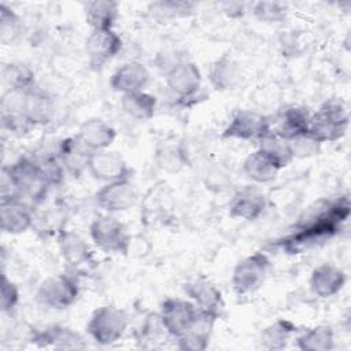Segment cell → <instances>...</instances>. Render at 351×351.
Returning a JSON list of instances; mask_svg holds the SVG:
<instances>
[{
    "label": "cell",
    "mask_w": 351,
    "mask_h": 351,
    "mask_svg": "<svg viewBox=\"0 0 351 351\" xmlns=\"http://www.w3.org/2000/svg\"><path fill=\"white\" fill-rule=\"evenodd\" d=\"M348 197L329 203L322 211L303 223L298 232L285 237L281 241V247L288 254L306 252L332 239L337 233L340 225L348 218Z\"/></svg>",
    "instance_id": "cell-1"
},
{
    "label": "cell",
    "mask_w": 351,
    "mask_h": 351,
    "mask_svg": "<svg viewBox=\"0 0 351 351\" xmlns=\"http://www.w3.org/2000/svg\"><path fill=\"white\" fill-rule=\"evenodd\" d=\"M3 176L11 184L14 195L32 206L43 202L51 188L32 156L16 159L3 169Z\"/></svg>",
    "instance_id": "cell-2"
},
{
    "label": "cell",
    "mask_w": 351,
    "mask_h": 351,
    "mask_svg": "<svg viewBox=\"0 0 351 351\" xmlns=\"http://www.w3.org/2000/svg\"><path fill=\"white\" fill-rule=\"evenodd\" d=\"M348 111L341 100L330 99L311 114L308 133L321 144L341 138L348 129Z\"/></svg>",
    "instance_id": "cell-3"
},
{
    "label": "cell",
    "mask_w": 351,
    "mask_h": 351,
    "mask_svg": "<svg viewBox=\"0 0 351 351\" xmlns=\"http://www.w3.org/2000/svg\"><path fill=\"white\" fill-rule=\"evenodd\" d=\"M128 315L117 306H101L92 314L86 330L100 346H110L118 341L126 332Z\"/></svg>",
    "instance_id": "cell-4"
},
{
    "label": "cell",
    "mask_w": 351,
    "mask_h": 351,
    "mask_svg": "<svg viewBox=\"0 0 351 351\" xmlns=\"http://www.w3.org/2000/svg\"><path fill=\"white\" fill-rule=\"evenodd\" d=\"M89 234L96 247L104 252L126 254L130 245V236L126 226L111 214L100 215L92 221Z\"/></svg>",
    "instance_id": "cell-5"
},
{
    "label": "cell",
    "mask_w": 351,
    "mask_h": 351,
    "mask_svg": "<svg viewBox=\"0 0 351 351\" xmlns=\"http://www.w3.org/2000/svg\"><path fill=\"white\" fill-rule=\"evenodd\" d=\"M80 295V287L71 274H56L45 278L37 289V300L55 310L73 306Z\"/></svg>",
    "instance_id": "cell-6"
},
{
    "label": "cell",
    "mask_w": 351,
    "mask_h": 351,
    "mask_svg": "<svg viewBox=\"0 0 351 351\" xmlns=\"http://www.w3.org/2000/svg\"><path fill=\"white\" fill-rule=\"evenodd\" d=\"M270 261L266 254L255 252L243 258L233 269L232 284L239 293L258 291L266 281Z\"/></svg>",
    "instance_id": "cell-7"
},
{
    "label": "cell",
    "mask_w": 351,
    "mask_h": 351,
    "mask_svg": "<svg viewBox=\"0 0 351 351\" xmlns=\"http://www.w3.org/2000/svg\"><path fill=\"white\" fill-rule=\"evenodd\" d=\"M270 132L271 122L266 115L251 110H240L232 117L222 136L225 138L258 143Z\"/></svg>",
    "instance_id": "cell-8"
},
{
    "label": "cell",
    "mask_w": 351,
    "mask_h": 351,
    "mask_svg": "<svg viewBox=\"0 0 351 351\" xmlns=\"http://www.w3.org/2000/svg\"><path fill=\"white\" fill-rule=\"evenodd\" d=\"M199 310L192 300L180 299V298H169L160 306L159 321L163 329L174 336H181L193 322Z\"/></svg>",
    "instance_id": "cell-9"
},
{
    "label": "cell",
    "mask_w": 351,
    "mask_h": 351,
    "mask_svg": "<svg viewBox=\"0 0 351 351\" xmlns=\"http://www.w3.org/2000/svg\"><path fill=\"white\" fill-rule=\"evenodd\" d=\"M121 48L122 38L114 32V29L90 30L85 40V52L93 70H100L118 55Z\"/></svg>",
    "instance_id": "cell-10"
},
{
    "label": "cell",
    "mask_w": 351,
    "mask_h": 351,
    "mask_svg": "<svg viewBox=\"0 0 351 351\" xmlns=\"http://www.w3.org/2000/svg\"><path fill=\"white\" fill-rule=\"evenodd\" d=\"M169 90L178 99L193 97L202 85V74L193 62L181 59L165 73Z\"/></svg>",
    "instance_id": "cell-11"
},
{
    "label": "cell",
    "mask_w": 351,
    "mask_h": 351,
    "mask_svg": "<svg viewBox=\"0 0 351 351\" xmlns=\"http://www.w3.org/2000/svg\"><path fill=\"white\" fill-rule=\"evenodd\" d=\"M33 206L22 197L12 196L0 202L1 230L8 234H21L33 226Z\"/></svg>",
    "instance_id": "cell-12"
},
{
    "label": "cell",
    "mask_w": 351,
    "mask_h": 351,
    "mask_svg": "<svg viewBox=\"0 0 351 351\" xmlns=\"http://www.w3.org/2000/svg\"><path fill=\"white\" fill-rule=\"evenodd\" d=\"M267 206L265 192L255 185H245L234 192L232 196L228 211L232 218L254 221L259 218Z\"/></svg>",
    "instance_id": "cell-13"
},
{
    "label": "cell",
    "mask_w": 351,
    "mask_h": 351,
    "mask_svg": "<svg viewBox=\"0 0 351 351\" xmlns=\"http://www.w3.org/2000/svg\"><path fill=\"white\" fill-rule=\"evenodd\" d=\"M100 208L107 213H121L129 210L137 200V191L130 180H119L104 184L95 195Z\"/></svg>",
    "instance_id": "cell-14"
},
{
    "label": "cell",
    "mask_w": 351,
    "mask_h": 351,
    "mask_svg": "<svg viewBox=\"0 0 351 351\" xmlns=\"http://www.w3.org/2000/svg\"><path fill=\"white\" fill-rule=\"evenodd\" d=\"M88 171L93 178L103 182H114L119 180H130V169L125 159L114 151H93Z\"/></svg>",
    "instance_id": "cell-15"
},
{
    "label": "cell",
    "mask_w": 351,
    "mask_h": 351,
    "mask_svg": "<svg viewBox=\"0 0 351 351\" xmlns=\"http://www.w3.org/2000/svg\"><path fill=\"white\" fill-rule=\"evenodd\" d=\"M185 293L192 299L199 311L219 317L223 308V299L219 289L206 278H195L184 285Z\"/></svg>",
    "instance_id": "cell-16"
},
{
    "label": "cell",
    "mask_w": 351,
    "mask_h": 351,
    "mask_svg": "<svg viewBox=\"0 0 351 351\" xmlns=\"http://www.w3.org/2000/svg\"><path fill=\"white\" fill-rule=\"evenodd\" d=\"M149 81L148 69L137 60H130L119 66L110 81L111 88L122 95L144 90Z\"/></svg>",
    "instance_id": "cell-17"
},
{
    "label": "cell",
    "mask_w": 351,
    "mask_h": 351,
    "mask_svg": "<svg viewBox=\"0 0 351 351\" xmlns=\"http://www.w3.org/2000/svg\"><path fill=\"white\" fill-rule=\"evenodd\" d=\"M59 158L66 173L80 177L89 167L92 149H89L78 136L63 138L59 144Z\"/></svg>",
    "instance_id": "cell-18"
},
{
    "label": "cell",
    "mask_w": 351,
    "mask_h": 351,
    "mask_svg": "<svg viewBox=\"0 0 351 351\" xmlns=\"http://www.w3.org/2000/svg\"><path fill=\"white\" fill-rule=\"evenodd\" d=\"M346 280V273L340 267L332 263H322L313 270L308 285L315 296L330 298L343 289Z\"/></svg>",
    "instance_id": "cell-19"
},
{
    "label": "cell",
    "mask_w": 351,
    "mask_h": 351,
    "mask_svg": "<svg viewBox=\"0 0 351 351\" xmlns=\"http://www.w3.org/2000/svg\"><path fill=\"white\" fill-rule=\"evenodd\" d=\"M217 317L199 311L191 326L178 337V347L186 351H203L208 347Z\"/></svg>",
    "instance_id": "cell-20"
},
{
    "label": "cell",
    "mask_w": 351,
    "mask_h": 351,
    "mask_svg": "<svg viewBox=\"0 0 351 351\" xmlns=\"http://www.w3.org/2000/svg\"><path fill=\"white\" fill-rule=\"evenodd\" d=\"M60 255L71 269H80L90 262L92 254L88 243L73 230H62L58 236Z\"/></svg>",
    "instance_id": "cell-21"
},
{
    "label": "cell",
    "mask_w": 351,
    "mask_h": 351,
    "mask_svg": "<svg viewBox=\"0 0 351 351\" xmlns=\"http://www.w3.org/2000/svg\"><path fill=\"white\" fill-rule=\"evenodd\" d=\"M78 138L92 151L108 149L115 140V129L100 118L84 121L77 132Z\"/></svg>",
    "instance_id": "cell-22"
},
{
    "label": "cell",
    "mask_w": 351,
    "mask_h": 351,
    "mask_svg": "<svg viewBox=\"0 0 351 351\" xmlns=\"http://www.w3.org/2000/svg\"><path fill=\"white\" fill-rule=\"evenodd\" d=\"M23 112L33 128L48 125L55 115L53 99L47 92L34 88L25 93Z\"/></svg>",
    "instance_id": "cell-23"
},
{
    "label": "cell",
    "mask_w": 351,
    "mask_h": 351,
    "mask_svg": "<svg viewBox=\"0 0 351 351\" xmlns=\"http://www.w3.org/2000/svg\"><path fill=\"white\" fill-rule=\"evenodd\" d=\"M310 118H311V114L304 107H299V106L287 107L277 115L274 130L271 132L285 140H289L298 134L308 132Z\"/></svg>",
    "instance_id": "cell-24"
},
{
    "label": "cell",
    "mask_w": 351,
    "mask_h": 351,
    "mask_svg": "<svg viewBox=\"0 0 351 351\" xmlns=\"http://www.w3.org/2000/svg\"><path fill=\"white\" fill-rule=\"evenodd\" d=\"M32 340L40 347H53L59 350H78L85 347L77 332L62 325H52L44 330H38L33 335Z\"/></svg>",
    "instance_id": "cell-25"
},
{
    "label": "cell",
    "mask_w": 351,
    "mask_h": 351,
    "mask_svg": "<svg viewBox=\"0 0 351 351\" xmlns=\"http://www.w3.org/2000/svg\"><path fill=\"white\" fill-rule=\"evenodd\" d=\"M85 21L92 30L112 29L119 14V4L112 0H93L84 3Z\"/></svg>",
    "instance_id": "cell-26"
},
{
    "label": "cell",
    "mask_w": 351,
    "mask_h": 351,
    "mask_svg": "<svg viewBox=\"0 0 351 351\" xmlns=\"http://www.w3.org/2000/svg\"><path fill=\"white\" fill-rule=\"evenodd\" d=\"M243 170L255 184H269L276 180L281 169L266 154L256 149L245 158Z\"/></svg>",
    "instance_id": "cell-27"
},
{
    "label": "cell",
    "mask_w": 351,
    "mask_h": 351,
    "mask_svg": "<svg viewBox=\"0 0 351 351\" xmlns=\"http://www.w3.org/2000/svg\"><path fill=\"white\" fill-rule=\"evenodd\" d=\"M121 107L130 118L148 121L155 115L156 97L145 90L126 93L121 97Z\"/></svg>",
    "instance_id": "cell-28"
},
{
    "label": "cell",
    "mask_w": 351,
    "mask_h": 351,
    "mask_svg": "<svg viewBox=\"0 0 351 351\" xmlns=\"http://www.w3.org/2000/svg\"><path fill=\"white\" fill-rule=\"evenodd\" d=\"M210 82L217 90L234 89L241 78L239 64L229 56L215 60L210 69Z\"/></svg>",
    "instance_id": "cell-29"
},
{
    "label": "cell",
    "mask_w": 351,
    "mask_h": 351,
    "mask_svg": "<svg viewBox=\"0 0 351 351\" xmlns=\"http://www.w3.org/2000/svg\"><path fill=\"white\" fill-rule=\"evenodd\" d=\"M335 335L328 325L314 326L296 339V346L302 351H328L333 348Z\"/></svg>",
    "instance_id": "cell-30"
},
{
    "label": "cell",
    "mask_w": 351,
    "mask_h": 351,
    "mask_svg": "<svg viewBox=\"0 0 351 351\" xmlns=\"http://www.w3.org/2000/svg\"><path fill=\"white\" fill-rule=\"evenodd\" d=\"M32 158L37 163L40 171L51 186L59 185L63 181L66 170L59 158V147L56 148V151H38Z\"/></svg>",
    "instance_id": "cell-31"
},
{
    "label": "cell",
    "mask_w": 351,
    "mask_h": 351,
    "mask_svg": "<svg viewBox=\"0 0 351 351\" xmlns=\"http://www.w3.org/2000/svg\"><path fill=\"white\" fill-rule=\"evenodd\" d=\"M258 149L266 154L280 169L287 167L293 159L288 140L277 136L273 132L267 133L261 141H258Z\"/></svg>",
    "instance_id": "cell-32"
},
{
    "label": "cell",
    "mask_w": 351,
    "mask_h": 351,
    "mask_svg": "<svg viewBox=\"0 0 351 351\" xmlns=\"http://www.w3.org/2000/svg\"><path fill=\"white\" fill-rule=\"evenodd\" d=\"M4 80L11 90L26 93L36 88L34 71L25 63H10L4 70Z\"/></svg>",
    "instance_id": "cell-33"
},
{
    "label": "cell",
    "mask_w": 351,
    "mask_h": 351,
    "mask_svg": "<svg viewBox=\"0 0 351 351\" xmlns=\"http://www.w3.org/2000/svg\"><path fill=\"white\" fill-rule=\"evenodd\" d=\"M155 162L167 173H177L188 163V154L181 144H166L156 149Z\"/></svg>",
    "instance_id": "cell-34"
},
{
    "label": "cell",
    "mask_w": 351,
    "mask_h": 351,
    "mask_svg": "<svg viewBox=\"0 0 351 351\" xmlns=\"http://www.w3.org/2000/svg\"><path fill=\"white\" fill-rule=\"evenodd\" d=\"M295 330L296 326L291 321L278 319L263 330L261 337L262 347L266 350H282Z\"/></svg>",
    "instance_id": "cell-35"
},
{
    "label": "cell",
    "mask_w": 351,
    "mask_h": 351,
    "mask_svg": "<svg viewBox=\"0 0 351 351\" xmlns=\"http://www.w3.org/2000/svg\"><path fill=\"white\" fill-rule=\"evenodd\" d=\"M148 11L160 19H176L185 18L193 14L195 3L191 1H178V0H162L151 3Z\"/></svg>",
    "instance_id": "cell-36"
},
{
    "label": "cell",
    "mask_w": 351,
    "mask_h": 351,
    "mask_svg": "<svg viewBox=\"0 0 351 351\" xmlns=\"http://www.w3.org/2000/svg\"><path fill=\"white\" fill-rule=\"evenodd\" d=\"M251 8L255 18L267 23L281 22L288 14V5L281 1H256Z\"/></svg>",
    "instance_id": "cell-37"
},
{
    "label": "cell",
    "mask_w": 351,
    "mask_h": 351,
    "mask_svg": "<svg viewBox=\"0 0 351 351\" xmlns=\"http://www.w3.org/2000/svg\"><path fill=\"white\" fill-rule=\"evenodd\" d=\"M288 143L293 158H311L319 154L321 151V143L317 141L308 132L289 138Z\"/></svg>",
    "instance_id": "cell-38"
},
{
    "label": "cell",
    "mask_w": 351,
    "mask_h": 351,
    "mask_svg": "<svg viewBox=\"0 0 351 351\" xmlns=\"http://www.w3.org/2000/svg\"><path fill=\"white\" fill-rule=\"evenodd\" d=\"M21 29L19 16L5 4L0 5V37L4 44L14 41Z\"/></svg>",
    "instance_id": "cell-39"
},
{
    "label": "cell",
    "mask_w": 351,
    "mask_h": 351,
    "mask_svg": "<svg viewBox=\"0 0 351 351\" xmlns=\"http://www.w3.org/2000/svg\"><path fill=\"white\" fill-rule=\"evenodd\" d=\"M1 311L8 313L15 308L19 302L18 287L3 273L1 274Z\"/></svg>",
    "instance_id": "cell-40"
},
{
    "label": "cell",
    "mask_w": 351,
    "mask_h": 351,
    "mask_svg": "<svg viewBox=\"0 0 351 351\" xmlns=\"http://www.w3.org/2000/svg\"><path fill=\"white\" fill-rule=\"evenodd\" d=\"M219 7L222 8V12L230 18L243 16L247 11V5L241 1H223L219 3Z\"/></svg>",
    "instance_id": "cell-41"
}]
</instances>
